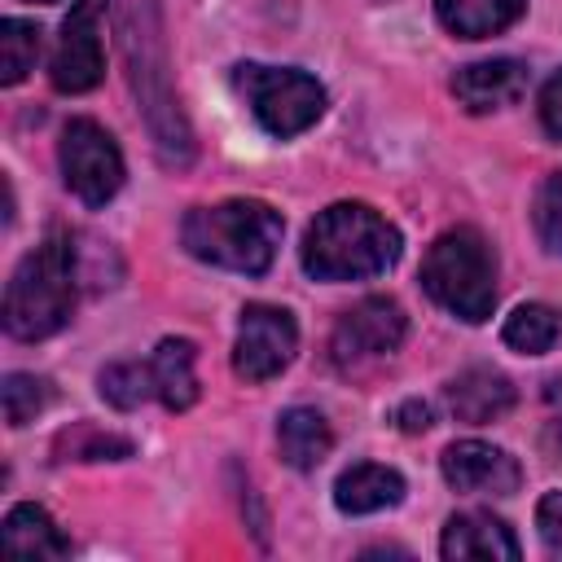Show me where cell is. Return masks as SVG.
Here are the masks:
<instances>
[{"label": "cell", "mask_w": 562, "mask_h": 562, "mask_svg": "<svg viewBox=\"0 0 562 562\" xmlns=\"http://www.w3.org/2000/svg\"><path fill=\"white\" fill-rule=\"evenodd\" d=\"M57 461H123L132 457V439L123 435H110L92 422H75L70 430L57 435Z\"/></svg>", "instance_id": "21"}, {"label": "cell", "mask_w": 562, "mask_h": 562, "mask_svg": "<svg viewBox=\"0 0 562 562\" xmlns=\"http://www.w3.org/2000/svg\"><path fill=\"white\" fill-rule=\"evenodd\" d=\"M536 233L549 255H562V171H553L536 193Z\"/></svg>", "instance_id": "25"}, {"label": "cell", "mask_w": 562, "mask_h": 562, "mask_svg": "<svg viewBox=\"0 0 562 562\" xmlns=\"http://www.w3.org/2000/svg\"><path fill=\"white\" fill-rule=\"evenodd\" d=\"M233 83L250 101V114L272 136H299L325 110V88L303 70H277V66L241 61V66H233Z\"/></svg>", "instance_id": "6"}, {"label": "cell", "mask_w": 562, "mask_h": 562, "mask_svg": "<svg viewBox=\"0 0 562 562\" xmlns=\"http://www.w3.org/2000/svg\"><path fill=\"white\" fill-rule=\"evenodd\" d=\"M448 408L457 422L483 426V422H496L514 408V386L496 369H465L448 382Z\"/></svg>", "instance_id": "14"}, {"label": "cell", "mask_w": 562, "mask_h": 562, "mask_svg": "<svg viewBox=\"0 0 562 562\" xmlns=\"http://www.w3.org/2000/svg\"><path fill=\"white\" fill-rule=\"evenodd\" d=\"M452 92H457V101H461L465 110H474V114L514 105V101L527 92V66L514 61V57H492V61L461 66V70L452 75Z\"/></svg>", "instance_id": "12"}, {"label": "cell", "mask_w": 562, "mask_h": 562, "mask_svg": "<svg viewBox=\"0 0 562 562\" xmlns=\"http://www.w3.org/2000/svg\"><path fill=\"white\" fill-rule=\"evenodd\" d=\"M40 57V26L22 22V18H4L0 22V83L13 88L26 79V70H35Z\"/></svg>", "instance_id": "22"}, {"label": "cell", "mask_w": 562, "mask_h": 562, "mask_svg": "<svg viewBox=\"0 0 562 562\" xmlns=\"http://www.w3.org/2000/svg\"><path fill=\"white\" fill-rule=\"evenodd\" d=\"M105 4L110 0H75L70 4L53 66H48V79L57 92H88L101 83V75H105V48H101Z\"/></svg>", "instance_id": "9"}, {"label": "cell", "mask_w": 562, "mask_h": 562, "mask_svg": "<svg viewBox=\"0 0 562 562\" xmlns=\"http://www.w3.org/2000/svg\"><path fill=\"white\" fill-rule=\"evenodd\" d=\"M149 373H154V395L171 413H184L198 400V373H193V342L189 338H162L154 360H149Z\"/></svg>", "instance_id": "17"}, {"label": "cell", "mask_w": 562, "mask_h": 562, "mask_svg": "<svg viewBox=\"0 0 562 562\" xmlns=\"http://www.w3.org/2000/svg\"><path fill=\"white\" fill-rule=\"evenodd\" d=\"M277 443H281L285 465H294V470H316V465L329 457L334 435H329V422H325L316 408H285L281 422H277Z\"/></svg>", "instance_id": "18"}, {"label": "cell", "mask_w": 562, "mask_h": 562, "mask_svg": "<svg viewBox=\"0 0 562 562\" xmlns=\"http://www.w3.org/2000/svg\"><path fill=\"white\" fill-rule=\"evenodd\" d=\"M299 347L294 316L272 303H246L241 325H237V347H233V369L246 382H268L277 378Z\"/></svg>", "instance_id": "8"}, {"label": "cell", "mask_w": 562, "mask_h": 562, "mask_svg": "<svg viewBox=\"0 0 562 562\" xmlns=\"http://www.w3.org/2000/svg\"><path fill=\"white\" fill-rule=\"evenodd\" d=\"M505 342L514 347V351H522V356H540V351H549L553 342H558V334H562V316L549 307V303H522V307H514V316L505 321Z\"/></svg>", "instance_id": "20"}, {"label": "cell", "mask_w": 562, "mask_h": 562, "mask_svg": "<svg viewBox=\"0 0 562 562\" xmlns=\"http://www.w3.org/2000/svg\"><path fill=\"white\" fill-rule=\"evenodd\" d=\"M536 527H540V540L549 544V553L562 558V492H549L536 509Z\"/></svg>", "instance_id": "26"}, {"label": "cell", "mask_w": 562, "mask_h": 562, "mask_svg": "<svg viewBox=\"0 0 562 562\" xmlns=\"http://www.w3.org/2000/svg\"><path fill=\"white\" fill-rule=\"evenodd\" d=\"M404 329H408V316L395 299H360L351 312L338 316L334 325V338H329V351H334V364L351 369V364H364L373 356H386L404 342Z\"/></svg>", "instance_id": "10"}, {"label": "cell", "mask_w": 562, "mask_h": 562, "mask_svg": "<svg viewBox=\"0 0 562 562\" xmlns=\"http://www.w3.org/2000/svg\"><path fill=\"white\" fill-rule=\"evenodd\" d=\"M439 553L448 562L457 558H479V562H518V540L514 531L483 514V509H470V514H452L448 527H443V540H439Z\"/></svg>", "instance_id": "13"}, {"label": "cell", "mask_w": 562, "mask_h": 562, "mask_svg": "<svg viewBox=\"0 0 562 562\" xmlns=\"http://www.w3.org/2000/svg\"><path fill=\"white\" fill-rule=\"evenodd\" d=\"M422 285L426 294L448 307L452 316L479 325L496 307V259L479 228H448L430 241L422 259Z\"/></svg>", "instance_id": "5"}, {"label": "cell", "mask_w": 562, "mask_h": 562, "mask_svg": "<svg viewBox=\"0 0 562 562\" xmlns=\"http://www.w3.org/2000/svg\"><path fill=\"white\" fill-rule=\"evenodd\" d=\"M281 233H285L281 215L255 198H228L215 206H198L184 215V228H180L189 255L246 272V277H259L272 268Z\"/></svg>", "instance_id": "3"}, {"label": "cell", "mask_w": 562, "mask_h": 562, "mask_svg": "<svg viewBox=\"0 0 562 562\" xmlns=\"http://www.w3.org/2000/svg\"><path fill=\"white\" fill-rule=\"evenodd\" d=\"M0 395H4V422L9 426H26L53 400V386L44 378H35V373H9Z\"/></svg>", "instance_id": "24"}, {"label": "cell", "mask_w": 562, "mask_h": 562, "mask_svg": "<svg viewBox=\"0 0 562 562\" xmlns=\"http://www.w3.org/2000/svg\"><path fill=\"white\" fill-rule=\"evenodd\" d=\"M400 259V228L364 202L325 206L303 237V268L316 281H364Z\"/></svg>", "instance_id": "1"}, {"label": "cell", "mask_w": 562, "mask_h": 562, "mask_svg": "<svg viewBox=\"0 0 562 562\" xmlns=\"http://www.w3.org/2000/svg\"><path fill=\"white\" fill-rule=\"evenodd\" d=\"M75 307V241L48 233L18 268L4 290V329L22 342L48 338L70 321Z\"/></svg>", "instance_id": "4"}, {"label": "cell", "mask_w": 562, "mask_h": 562, "mask_svg": "<svg viewBox=\"0 0 562 562\" xmlns=\"http://www.w3.org/2000/svg\"><path fill=\"white\" fill-rule=\"evenodd\" d=\"M334 501H338L342 514H373V509H386V505H400L404 501V479L391 465L360 461L347 474H338Z\"/></svg>", "instance_id": "15"}, {"label": "cell", "mask_w": 562, "mask_h": 562, "mask_svg": "<svg viewBox=\"0 0 562 562\" xmlns=\"http://www.w3.org/2000/svg\"><path fill=\"white\" fill-rule=\"evenodd\" d=\"M4 553L9 558H26V562L66 558L70 553V540L57 531V522L40 505H13L4 514Z\"/></svg>", "instance_id": "16"}, {"label": "cell", "mask_w": 562, "mask_h": 562, "mask_svg": "<svg viewBox=\"0 0 562 562\" xmlns=\"http://www.w3.org/2000/svg\"><path fill=\"white\" fill-rule=\"evenodd\" d=\"M518 13H522V0H435V18L461 40L496 35L514 26Z\"/></svg>", "instance_id": "19"}, {"label": "cell", "mask_w": 562, "mask_h": 562, "mask_svg": "<svg viewBox=\"0 0 562 562\" xmlns=\"http://www.w3.org/2000/svg\"><path fill=\"white\" fill-rule=\"evenodd\" d=\"M101 395L114 404V408H136L154 395V373L149 364H132V360H119V364H105L101 369Z\"/></svg>", "instance_id": "23"}, {"label": "cell", "mask_w": 562, "mask_h": 562, "mask_svg": "<svg viewBox=\"0 0 562 562\" xmlns=\"http://www.w3.org/2000/svg\"><path fill=\"white\" fill-rule=\"evenodd\" d=\"M540 123H544L549 136L562 140V70H558V75L544 83V92H540Z\"/></svg>", "instance_id": "27"}, {"label": "cell", "mask_w": 562, "mask_h": 562, "mask_svg": "<svg viewBox=\"0 0 562 562\" xmlns=\"http://www.w3.org/2000/svg\"><path fill=\"white\" fill-rule=\"evenodd\" d=\"M395 422H400V430H408V435L430 430V404H426V400H404V404L395 408Z\"/></svg>", "instance_id": "28"}, {"label": "cell", "mask_w": 562, "mask_h": 562, "mask_svg": "<svg viewBox=\"0 0 562 562\" xmlns=\"http://www.w3.org/2000/svg\"><path fill=\"white\" fill-rule=\"evenodd\" d=\"M439 470H443V479H448L457 492L509 496V492H518V483H522L518 461H514L505 448H492V443H483V439H461V443L443 448Z\"/></svg>", "instance_id": "11"}, {"label": "cell", "mask_w": 562, "mask_h": 562, "mask_svg": "<svg viewBox=\"0 0 562 562\" xmlns=\"http://www.w3.org/2000/svg\"><path fill=\"white\" fill-rule=\"evenodd\" d=\"M123 53L132 70V88L140 97L149 136L162 154V162L184 167L193 154V136L180 119V105L171 97V75H167V53H162V22L154 0H127L123 4Z\"/></svg>", "instance_id": "2"}, {"label": "cell", "mask_w": 562, "mask_h": 562, "mask_svg": "<svg viewBox=\"0 0 562 562\" xmlns=\"http://www.w3.org/2000/svg\"><path fill=\"white\" fill-rule=\"evenodd\" d=\"M61 176L83 206H105L123 184V154L110 132L92 119H70L61 132Z\"/></svg>", "instance_id": "7"}, {"label": "cell", "mask_w": 562, "mask_h": 562, "mask_svg": "<svg viewBox=\"0 0 562 562\" xmlns=\"http://www.w3.org/2000/svg\"><path fill=\"white\" fill-rule=\"evenodd\" d=\"M44 4H48V0H44Z\"/></svg>", "instance_id": "29"}]
</instances>
